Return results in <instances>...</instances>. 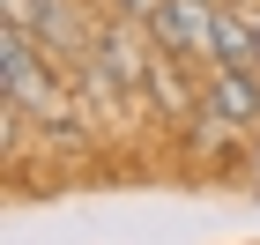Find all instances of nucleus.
I'll return each instance as SVG.
<instances>
[{
    "mask_svg": "<svg viewBox=\"0 0 260 245\" xmlns=\"http://www.w3.org/2000/svg\"><path fill=\"white\" fill-rule=\"evenodd\" d=\"M112 8H119V15H134V22H149V15L164 8V0H112Z\"/></svg>",
    "mask_w": 260,
    "mask_h": 245,
    "instance_id": "5",
    "label": "nucleus"
},
{
    "mask_svg": "<svg viewBox=\"0 0 260 245\" xmlns=\"http://www.w3.org/2000/svg\"><path fill=\"white\" fill-rule=\"evenodd\" d=\"M0 15L22 22V30H30L45 52H60V60H82V52H89V38H97V22L82 15L75 0H0Z\"/></svg>",
    "mask_w": 260,
    "mask_h": 245,
    "instance_id": "2",
    "label": "nucleus"
},
{
    "mask_svg": "<svg viewBox=\"0 0 260 245\" xmlns=\"http://www.w3.org/2000/svg\"><path fill=\"white\" fill-rule=\"evenodd\" d=\"M208 67H253L260 75V22L245 0H216V60Z\"/></svg>",
    "mask_w": 260,
    "mask_h": 245,
    "instance_id": "4",
    "label": "nucleus"
},
{
    "mask_svg": "<svg viewBox=\"0 0 260 245\" xmlns=\"http://www.w3.org/2000/svg\"><path fill=\"white\" fill-rule=\"evenodd\" d=\"M245 126H260V75L253 67H208L201 75V134L223 142Z\"/></svg>",
    "mask_w": 260,
    "mask_h": 245,
    "instance_id": "1",
    "label": "nucleus"
},
{
    "mask_svg": "<svg viewBox=\"0 0 260 245\" xmlns=\"http://www.w3.org/2000/svg\"><path fill=\"white\" fill-rule=\"evenodd\" d=\"M149 38H156V52H179V60L208 67L216 60V0H164L149 15Z\"/></svg>",
    "mask_w": 260,
    "mask_h": 245,
    "instance_id": "3",
    "label": "nucleus"
}]
</instances>
